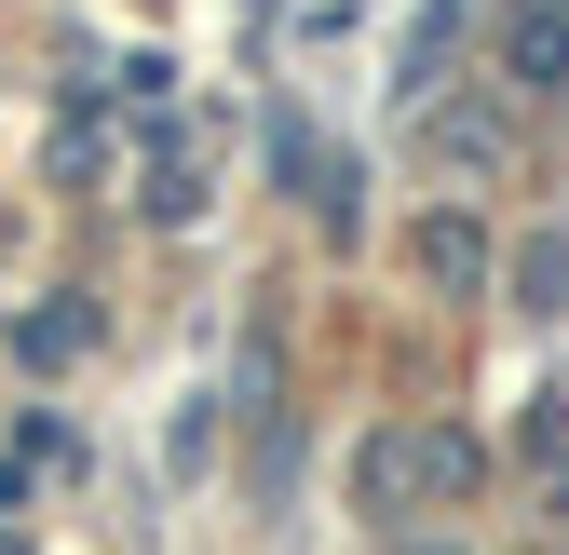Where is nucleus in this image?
<instances>
[{
	"mask_svg": "<svg viewBox=\"0 0 569 555\" xmlns=\"http://www.w3.org/2000/svg\"><path fill=\"white\" fill-rule=\"evenodd\" d=\"M502 82L516 95H569V0H516L502 14Z\"/></svg>",
	"mask_w": 569,
	"mask_h": 555,
	"instance_id": "f03ea898",
	"label": "nucleus"
},
{
	"mask_svg": "<svg viewBox=\"0 0 569 555\" xmlns=\"http://www.w3.org/2000/svg\"><path fill=\"white\" fill-rule=\"evenodd\" d=\"M82 353V312H28V366H68Z\"/></svg>",
	"mask_w": 569,
	"mask_h": 555,
	"instance_id": "0eeeda50",
	"label": "nucleus"
},
{
	"mask_svg": "<svg viewBox=\"0 0 569 555\" xmlns=\"http://www.w3.org/2000/svg\"><path fill=\"white\" fill-rule=\"evenodd\" d=\"M516 299H529V312H569V231H542V244L516 258Z\"/></svg>",
	"mask_w": 569,
	"mask_h": 555,
	"instance_id": "20e7f679",
	"label": "nucleus"
},
{
	"mask_svg": "<svg viewBox=\"0 0 569 555\" xmlns=\"http://www.w3.org/2000/svg\"><path fill=\"white\" fill-rule=\"evenodd\" d=\"M380 488H407V502H475V488H488V447L448 434V421H420V434L380 447Z\"/></svg>",
	"mask_w": 569,
	"mask_h": 555,
	"instance_id": "f257e3e1",
	"label": "nucleus"
},
{
	"mask_svg": "<svg viewBox=\"0 0 569 555\" xmlns=\"http://www.w3.org/2000/svg\"><path fill=\"white\" fill-rule=\"evenodd\" d=\"M448 41H461V0H435V14L407 28V95H435V68H448Z\"/></svg>",
	"mask_w": 569,
	"mask_h": 555,
	"instance_id": "39448f33",
	"label": "nucleus"
},
{
	"mask_svg": "<svg viewBox=\"0 0 569 555\" xmlns=\"http://www.w3.org/2000/svg\"><path fill=\"white\" fill-rule=\"evenodd\" d=\"M488 150H502V109H448V122H435V163H461V176H475Z\"/></svg>",
	"mask_w": 569,
	"mask_h": 555,
	"instance_id": "423d86ee",
	"label": "nucleus"
},
{
	"mask_svg": "<svg viewBox=\"0 0 569 555\" xmlns=\"http://www.w3.org/2000/svg\"><path fill=\"white\" fill-rule=\"evenodd\" d=\"M407 271L448 285V299H475V285H488V231H475V218H420V231H407Z\"/></svg>",
	"mask_w": 569,
	"mask_h": 555,
	"instance_id": "7ed1b4c3",
	"label": "nucleus"
}]
</instances>
